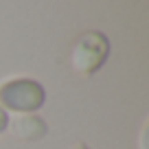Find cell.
Returning a JSON list of instances; mask_svg holds the SVG:
<instances>
[{"mask_svg":"<svg viewBox=\"0 0 149 149\" xmlns=\"http://www.w3.org/2000/svg\"><path fill=\"white\" fill-rule=\"evenodd\" d=\"M7 125H9V114H7L5 107H0V134L7 130Z\"/></svg>","mask_w":149,"mask_h":149,"instance_id":"obj_4","label":"cell"},{"mask_svg":"<svg viewBox=\"0 0 149 149\" xmlns=\"http://www.w3.org/2000/svg\"><path fill=\"white\" fill-rule=\"evenodd\" d=\"M110 55V40L101 31H88L77 37L70 51V66L79 74H94Z\"/></svg>","mask_w":149,"mask_h":149,"instance_id":"obj_1","label":"cell"},{"mask_svg":"<svg viewBox=\"0 0 149 149\" xmlns=\"http://www.w3.org/2000/svg\"><path fill=\"white\" fill-rule=\"evenodd\" d=\"M46 101L44 86L33 79H11L0 86V103L11 112L33 114Z\"/></svg>","mask_w":149,"mask_h":149,"instance_id":"obj_2","label":"cell"},{"mask_svg":"<svg viewBox=\"0 0 149 149\" xmlns=\"http://www.w3.org/2000/svg\"><path fill=\"white\" fill-rule=\"evenodd\" d=\"M7 130H11V134L20 140H40L46 134V123L35 114H22V116L9 121Z\"/></svg>","mask_w":149,"mask_h":149,"instance_id":"obj_3","label":"cell"},{"mask_svg":"<svg viewBox=\"0 0 149 149\" xmlns=\"http://www.w3.org/2000/svg\"><path fill=\"white\" fill-rule=\"evenodd\" d=\"M74 149H90L88 145H79V147H74Z\"/></svg>","mask_w":149,"mask_h":149,"instance_id":"obj_5","label":"cell"}]
</instances>
